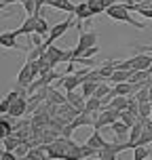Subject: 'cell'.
<instances>
[{"label":"cell","mask_w":152,"mask_h":160,"mask_svg":"<svg viewBox=\"0 0 152 160\" xmlns=\"http://www.w3.org/2000/svg\"><path fill=\"white\" fill-rule=\"evenodd\" d=\"M110 160H116V158H110Z\"/></svg>","instance_id":"cell-33"},{"label":"cell","mask_w":152,"mask_h":160,"mask_svg":"<svg viewBox=\"0 0 152 160\" xmlns=\"http://www.w3.org/2000/svg\"><path fill=\"white\" fill-rule=\"evenodd\" d=\"M148 160H152V152H150V158H148Z\"/></svg>","instance_id":"cell-31"},{"label":"cell","mask_w":152,"mask_h":160,"mask_svg":"<svg viewBox=\"0 0 152 160\" xmlns=\"http://www.w3.org/2000/svg\"><path fill=\"white\" fill-rule=\"evenodd\" d=\"M108 108H112L116 112H127L129 110V97H114L112 103L108 105Z\"/></svg>","instance_id":"cell-18"},{"label":"cell","mask_w":152,"mask_h":160,"mask_svg":"<svg viewBox=\"0 0 152 160\" xmlns=\"http://www.w3.org/2000/svg\"><path fill=\"white\" fill-rule=\"evenodd\" d=\"M66 99H68V103L72 105L76 112H85V105H87V99H85V95L82 93H78V91H70V93H66Z\"/></svg>","instance_id":"cell-7"},{"label":"cell","mask_w":152,"mask_h":160,"mask_svg":"<svg viewBox=\"0 0 152 160\" xmlns=\"http://www.w3.org/2000/svg\"><path fill=\"white\" fill-rule=\"evenodd\" d=\"M120 120H123L127 127H133V124L137 122V118H135V116H133L131 112H120Z\"/></svg>","instance_id":"cell-22"},{"label":"cell","mask_w":152,"mask_h":160,"mask_svg":"<svg viewBox=\"0 0 152 160\" xmlns=\"http://www.w3.org/2000/svg\"><path fill=\"white\" fill-rule=\"evenodd\" d=\"M142 133H144V122H142V120H137L135 124L131 127V133H129V141H127L129 150H135V148H137V141H139Z\"/></svg>","instance_id":"cell-10"},{"label":"cell","mask_w":152,"mask_h":160,"mask_svg":"<svg viewBox=\"0 0 152 160\" xmlns=\"http://www.w3.org/2000/svg\"><path fill=\"white\" fill-rule=\"evenodd\" d=\"M150 152L152 150H148V148H135L133 150V156H131V160H146V158H150Z\"/></svg>","instance_id":"cell-21"},{"label":"cell","mask_w":152,"mask_h":160,"mask_svg":"<svg viewBox=\"0 0 152 160\" xmlns=\"http://www.w3.org/2000/svg\"><path fill=\"white\" fill-rule=\"evenodd\" d=\"M25 114H28V97H25V93H24L15 103L11 105L8 116H11V118H21V116H25Z\"/></svg>","instance_id":"cell-8"},{"label":"cell","mask_w":152,"mask_h":160,"mask_svg":"<svg viewBox=\"0 0 152 160\" xmlns=\"http://www.w3.org/2000/svg\"><path fill=\"white\" fill-rule=\"evenodd\" d=\"M34 72H32V63L30 61H25V65L21 68V72H19V76H17V84L21 88H30V84L34 82Z\"/></svg>","instance_id":"cell-5"},{"label":"cell","mask_w":152,"mask_h":160,"mask_svg":"<svg viewBox=\"0 0 152 160\" xmlns=\"http://www.w3.org/2000/svg\"><path fill=\"white\" fill-rule=\"evenodd\" d=\"M137 51H142V53H152V47H137Z\"/></svg>","instance_id":"cell-24"},{"label":"cell","mask_w":152,"mask_h":160,"mask_svg":"<svg viewBox=\"0 0 152 160\" xmlns=\"http://www.w3.org/2000/svg\"><path fill=\"white\" fill-rule=\"evenodd\" d=\"M36 23H38V17H28L24 23H21V28L15 30L17 36H34V32H36Z\"/></svg>","instance_id":"cell-11"},{"label":"cell","mask_w":152,"mask_h":160,"mask_svg":"<svg viewBox=\"0 0 152 160\" xmlns=\"http://www.w3.org/2000/svg\"><path fill=\"white\" fill-rule=\"evenodd\" d=\"M2 160H17V154L15 152H8V150L2 148Z\"/></svg>","instance_id":"cell-23"},{"label":"cell","mask_w":152,"mask_h":160,"mask_svg":"<svg viewBox=\"0 0 152 160\" xmlns=\"http://www.w3.org/2000/svg\"><path fill=\"white\" fill-rule=\"evenodd\" d=\"M47 103H51V105H64V103H68V99H66L64 93H59V88L49 87V93H47Z\"/></svg>","instance_id":"cell-13"},{"label":"cell","mask_w":152,"mask_h":160,"mask_svg":"<svg viewBox=\"0 0 152 160\" xmlns=\"http://www.w3.org/2000/svg\"><path fill=\"white\" fill-rule=\"evenodd\" d=\"M148 72H150V74H152V63H150V70H148Z\"/></svg>","instance_id":"cell-29"},{"label":"cell","mask_w":152,"mask_h":160,"mask_svg":"<svg viewBox=\"0 0 152 160\" xmlns=\"http://www.w3.org/2000/svg\"><path fill=\"white\" fill-rule=\"evenodd\" d=\"M129 2H131V4H144L146 0H129Z\"/></svg>","instance_id":"cell-25"},{"label":"cell","mask_w":152,"mask_h":160,"mask_svg":"<svg viewBox=\"0 0 152 160\" xmlns=\"http://www.w3.org/2000/svg\"><path fill=\"white\" fill-rule=\"evenodd\" d=\"M66 2H72V0H66Z\"/></svg>","instance_id":"cell-32"},{"label":"cell","mask_w":152,"mask_h":160,"mask_svg":"<svg viewBox=\"0 0 152 160\" xmlns=\"http://www.w3.org/2000/svg\"><path fill=\"white\" fill-rule=\"evenodd\" d=\"M72 23H74V17H68L66 21H61V23H57L55 28H51V34H49V38L45 40L42 44H45L47 48H49V47H53V42L61 38V36H64V34L68 32V30H70V25H72Z\"/></svg>","instance_id":"cell-3"},{"label":"cell","mask_w":152,"mask_h":160,"mask_svg":"<svg viewBox=\"0 0 152 160\" xmlns=\"http://www.w3.org/2000/svg\"><path fill=\"white\" fill-rule=\"evenodd\" d=\"M110 93H112V84H110V82H99V87H97V91H95V95H93V97L104 99V97H108Z\"/></svg>","instance_id":"cell-20"},{"label":"cell","mask_w":152,"mask_h":160,"mask_svg":"<svg viewBox=\"0 0 152 160\" xmlns=\"http://www.w3.org/2000/svg\"><path fill=\"white\" fill-rule=\"evenodd\" d=\"M8 114L0 116V141H4L8 135H13V120H8Z\"/></svg>","instance_id":"cell-14"},{"label":"cell","mask_w":152,"mask_h":160,"mask_svg":"<svg viewBox=\"0 0 152 160\" xmlns=\"http://www.w3.org/2000/svg\"><path fill=\"white\" fill-rule=\"evenodd\" d=\"M106 15L110 17V19H114V21H123V23L133 25V28H137V30H144V28H146L142 21H135V19L131 17V11L127 8L125 2H120V4H112V7L106 11Z\"/></svg>","instance_id":"cell-1"},{"label":"cell","mask_w":152,"mask_h":160,"mask_svg":"<svg viewBox=\"0 0 152 160\" xmlns=\"http://www.w3.org/2000/svg\"><path fill=\"white\" fill-rule=\"evenodd\" d=\"M97 87H99V82H93V80H82V84H80V93L85 95V99L95 95Z\"/></svg>","instance_id":"cell-17"},{"label":"cell","mask_w":152,"mask_h":160,"mask_svg":"<svg viewBox=\"0 0 152 160\" xmlns=\"http://www.w3.org/2000/svg\"><path fill=\"white\" fill-rule=\"evenodd\" d=\"M148 93H150V101H152V87H150V88H148Z\"/></svg>","instance_id":"cell-27"},{"label":"cell","mask_w":152,"mask_h":160,"mask_svg":"<svg viewBox=\"0 0 152 160\" xmlns=\"http://www.w3.org/2000/svg\"><path fill=\"white\" fill-rule=\"evenodd\" d=\"M4 7H7V4H4V2H0V11H2V8H4Z\"/></svg>","instance_id":"cell-28"},{"label":"cell","mask_w":152,"mask_h":160,"mask_svg":"<svg viewBox=\"0 0 152 160\" xmlns=\"http://www.w3.org/2000/svg\"><path fill=\"white\" fill-rule=\"evenodd\" d=\"M80 84H82V80L72 74V76H59L55 82V88H64L66 93H70V91H78Z\"/></svg>","instance_id":"cell-4"},{"label":"cell","mask_w":152,"mask_h":160,"mask_svg":"<svg viewBox=\"0 0 152 160\" xmlns=\"http://www.w3.org/2000/svg\"><path fill=\"white\" fill-rule=\"evenodd\" d=\"M0 160H2V150H0Z\"/></svg>","instance_id":"cell-30"},{"label":"cell","mask_w":152,"mask_h":160,"mask_svg":"<svg viewBox=\"0 0 152 160\" xmlns=\"http://www.w3.org/2000/svg\"><path fill=\"white\" fill-rule=\"evenodd\" d=\"M125 2H129V0H125Z\"/></svg>","instance_id":"cell-34"},{"label":"cell","mask_w":152,"mask_h":160,"mask_svg":"<svg viewBox=\"0 0 152 160\" xmlns=\"http://www.w3.org/2000/svg\"><path fill=\"white\" fill-rule=\"evenodd\" d=\"M150 120H152V116H150Z\"/></svg>","instance_id":"cell-35"},{"label":"cell","mask_w":152,"mask_h":160,"mask_svg":"<svg viewBox=\"0 0 152 160\" xmlns=\"http://www.w3.org/2000/svg\"><path fill=\"white\" fill-rule=\"evenodd\" d=\"M0 47L4 48H13V51H24V47L17 44V32H2L0 34Z\"/></svg>","instance_id":"cell-9"},{"label":"cell","mask_w":152,"mask_h":160,"mask_svg":"<svg viewBox=\"0 0 152 160\" xmlns=\"http://www.w3.org/2000/svg\"><path fill=\"white\" fill-rule=\"evenodd\" d=\"M135 72V70H133ZM129 76L131 72H123V70H116L112 74V78H110V84H123V82H129Z\"/></svg>","instance_id":"cell-19"},{"label":"cell","mask_w":152,"mask_h":160,"mask_svg":"<svg viewBox=\"0 0 152 160\" xmlns=\"http://www.w3.org/2000/svg\"><path fill=\"white\" fill-rule=\"evenodd\" d=\"M131 59H133V70H150L152 55H148V53H139V55L131 57Z\"/></svg>","instance_id":"cell-15"},{"label":"cell","mask_w":152,"mask_h":160,"mask_svg":"<svg viewBox=\"0 0 152 160\" xmlns=\"http://www.w3.org/2000/svg\"><path fill=\"white\" fill-rule=\"evenodd\" d=\"M108 143H110V141H106L99 131H95L93 135H89V139H87V145L91 150H95V152H102L104 148H108Z\"/></svg>","instance_id":"cell-12"},{"label":"cell","mask_w":152,"mask_h":160,"mask_svg":"<svg viewBox=\"0 0 152 160\" xmlns=\"http://www.w3.org/2000/svg\"><path fill=\"white\" fill-rule=\"evenodd\" d=\"M110 128H112V133L116 135V141H114V143H127V141H129V133H131V127H127V124H125L123 120H116V122H114Z\"/></svg>","instance_id":"cell-6"},{"label":"cell","mask_w":152,"mask_h":160,"mask_svg":"<svg viewBox=\"0 0 152 160\" xmlns=\"http://www.w3.org/2000/svg\"><path fill=\"white\" fill-rule=\"evenodd\" d=\"M2 2H4V4L8 7V4H13V2H21V0H2Z\"/></svg>","instance_id":"cell-26"},{"label":"cell","mask_w":152,"mask_h":160,"mask_svg":"<svg viewBox=\"0 0 152 160\" xmlns=\"http://www.w3.org/2000/svg\"><path fill=\"white\" fill-rule=\"evenodd\" d=\"M74 17H76L78 21H82V19H91V17H95V13L91 11V7H89L87 0H85V2L76 4V13H74Z\"/></svg>","instance_id":"cell-16"},{"label":"cell","mask_w":152,"mask_h":160,"mask_svg":"<svg viewBox=\"0 0 152 160\" xmlns=\"http://www.w3.org/2000/svg\"><path fill=\"white\" fill-rule=\"evenodd\" d=\"M118 118H120V112H116L112 108H104V110L99 112V116H97L93 127H95V131H99V128H104V127H112Z\"/></svg>","instance_id":"cell-2"}]
</instances>
